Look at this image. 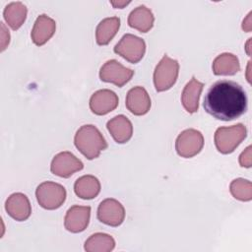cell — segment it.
<instances>
[{"mask_svg": "<svg viewBox=\"0 0 252 252\" xmlns=\"http://www.w3.org/2000/svg\"><path fill=\"white\" fill-rule=\"evenodd\" d=\"M203 106L213 117L230 121L247 110V95L241 85L229 80H220L207 91Z\"/></svg>", "mask_w": 252, "mask_h": 252, "instance_id": "1", "label": "cell"}, {"mask_svg": "<svg viewBox=\"0 0 252 252\" xmlns=\"http://www.w3.org/2000/svg\"><path fill=\"white\" fill-rule=\"evenodd\" d=\"M76 148L88 158H98L100 153L107 148V142L100 131L92 124L81 126L74 137Z\"/></svg>", "mask_w": 252, "mask_h": 252, "instance_id": "2", "label": "cell"}, {"mask_svg": "<svg viewBox=\"0 0 252 252\" xmlns=\"http://www.w3.org/2000/svg\"><path fill=\"white\" fill-rule=\"evenodd\" d=\"M247 129L242 123L232 126L220 127L215 132V145L221 154L232 153L246 138Z\"/></svg>", "mask_w": 252, "mask_h": 252, "instance_id": "3", "label": "cell"}, {"mask_svg": "<svg viewBox=\"0 0 252 252\" xmlns=\"http://www.w3.org/2000/svg\"><path fill=\"white\" fill-rule=\"evenodd\" d=\"M178 73V61L164 55L156 66L154 72V84L157 92H164L169 90L175 84Z\"/></svg>", "mask_w": 252, "mask_h": 252, "instance_id": "4", "label": "cell"}, {"mask_svg": "<svg viewBox=\"0 0 252 252\" xmlns=\"http://www.w3.org/2000/svg\"><path fill=\"white\" fill-rule=\"evenodd\" d=\"M66 189L59 183L44 181L40 183L35 196L38 204L46 210H55L63 205L66 200Z\"/></svg>", "mask_w": 252, "mask_h": 252, "instance_id": "5", "label": "cell"}, {"mask_svg": "<svg viewBox=\"0 0 252 252\" xmlns=\"http://www.w3.org/2000/svg\"><path fill=\"white\" fill-rule=\"evenodd\" d=\"M114 52L128 62L135 64L144 57L146 43L143 38L132 33H126L114 46Z\"/></svg>", "mask_w": 252, "mask_h": 252, "instance_id": "6", "label": "cell"}, {"mask_svg": "<svg viewBox=\"0 0 252 252\" xmlns=\"http://www.w3.org/2000/svg\"><path fill=\"white\" fill-rule=\"evenodd\" d=\"M204 146L203 134L196 129H186L182 131L175 141L177 154L185 158L198 155Z\"/></svg>", "mask_w": 252, "mask_h": 252, "instance_id": "7", "label": "cell"}, {"mask_svg": "<svg viewBox=\"0 0 252 252\" xmlns=\"http://www.w3.org/2000/svg\"><path fill=\"white\" fill-rule=\"evenodd\" d=\"M134 71L123 66L115 59L106 61L99 70V78L102 82L111 83L121 88L133 77Z\"/></svg>", "mask_w": 252, "mask_h": 252, "instance_id": "8", "label": "cell"}, {"mask_svg": "<svg viewBox=\"0 0 252 252\" xmlns=\"http://www.w3.org/2000/svg\"><path fill=\"white\" fill-rule=\"evenodd\" d=\"M96 216L100 222L110 226H118L125 219V210L119 201L107 198L98 205Z\"/></svg>", "mask_w": 252, "mask_h": 252, "instance_id": "9", "label": "cell"}, {"mask_svg": "<svg viewBox=\"0 0 252 252\" xmlns=\"http://www.w3.org/2000/svg\"><path fill=\"white\" fill-rule=\"evenodd\" d=\"M84 167L83 162L72 153L70 152H61L57 154L50 165V170L53 174L63 177V178H68L70 177L73 173L82 170Z\"/></svg>", "mask_w": 252, "mask_h": 252, "instance_id": "10", "label": "cell"}, {"mask_svg": "<svg viewBox=\"0 0 252 252\" xmlns=\"http://www.w3.org/2000/svg\"><path fill=\"white\" fill-rule=\"evenodd\" d=\"M117 94L110 90L102 89L94 92L90 98V108L96 115H105L118 105Z\"/></svg>", "mask_w": 252, "mask_h": 252, "instance_id": "11", "label": "cell"}, {"mask_svg": "<svg viewBox=\"0 0 252 252\" xmlns=\"http://www.w3.org/2000/svg\"><path fill=\"white\" fill-rule=\"evenodd\" d=\"M91 218V207L90 206H72L66 213L64 219L65 228L73 233L84 231Z\"/></svg>", "mask_w": 252, "mask_h": 252, "instance_id": "12", "label": "cell"}, {"mask_svg": "<svg viewBox=\"0 0 252 252\" xmlns=\"http://www.w3.org/2000/svg\"><path fill=\"white\" fill-rule=\"evenodd\" d=\"M5 210L8 215L18 221L28 220L32 214V206L29 198L21 193L11 194L5 203Z\"/></svg>", "mask_w": 252, "mask_h": 252, "instance_id": "13", "label": "cell"}, {"mask_svg": "<svg viewBox=\"0 0 252 252\" xmlns=\"http://www.w3.org/2000/svg\"><path fill=\"white\" fill-rule=\"evenodd\" d=\"M126 107L134 115L141 116L151 108V98L148 92L141 86L130 89L126 95Z\"/></svg>", "mask_w": 252, "mask_h": 252, "instance_id": "14", "label": "cell"}, {"mask_svg": "<svg viewBox=\"0 0 252 252\" xmlns=\"http://www.w3.org/2000/svg\"><path fill=\"white\" fill-rule=\"evenodd\" d=\"M56 30V23L55 21L45 14L39 15L33 25L32 30V42L37 45L41 46L46 43L54 34Z\"/></svg>", "mask_w": 252, "mask_h": 252, "instance_id": "15", "label": "cell"}, {"mask_svg": "<svg viewBox=\"0 0 252 252\" xmlns=\"http://www.w3.org/2000/svg\"><path fill=\"white\" fill-rule=\"evenodd\" d=\"M106 127L114 141L118 144L128 142L133 134V125L131 121L123 114L116 115L108 120Z\"/></svg>", "mask_w": 252, "mask_h": 252, "instance_id": "16", "label": "cell"}, {"mask_svg": "<svg viewBox=\"0 0 252 252\" xmlns=\"http://www.w3.org/2000/svg\"><path fill=\"white\" fill-rule=\"evenodd\" d=\"M204 84L193 77L184 87L181 94V102L185 110L189 113H195L199 108V99L203 91Z\"/></svg>", "mask_w": 252, "mask_h": 252, "instance_id": "17", "label": "cell"}, {"mask_svg": "<svg viewBox=\"0 0 252 252\" xmlns=\"http://www.w3.org/2000/svg\"><path fill=\"white\" fill-rule=\"evenodd\" d=\"M153 12L145 5H140L131 11L128 17V25L140 32H148L154 26Z\"/></svg>", "mask_w": 252, "mask_h": 252, "instance_id": "18", "label": "cell"}, {"mask_svg": "<svg viewBox=\"0 0 252 252\" xmlns=\"http://www.w3.org/2000/svg\"><path fill=\"white\" fill-rule=\"evenodd\" d=\"M212 68L215 75L232 76L240 71V64L236 55L224 52L215 58Z\"/></svg>", "mask_w": 252, "mask_h": 252, "instance_id": "19", "label": "cell"}, {"mask_svg": "<svg viewBox=\"0 0 252 252\" xmlns=\"http://www.w3.org/2000/svg\"><path fill=\"white\" fill-rule=\"evenodd\" d=\"M74 191L81 199L91 200L99 194L100 182L94 175H83L76 180Z\"/></svg>", "mask_w": 252, "mask_h": 252, "instance_id": "20", "label": "cell"}, {"mask_svg": "<svg viewBox=\"0 0 252 252\" xmlns=\"http://www.w3.org/2000/svg\"><path fill=\"white\" fill-rule=\"evenodd\" d=\"M120 28L118 17H108L99 22L95 30V39L98 45H106L115 36Z\"/></svg>", "mask_w": 252, "mask_h": 252, "instance_id": "21", "label": "cell"}, {"mask_svg": "<svg viewBox=\"0 0 252 252\" xmlns=\"http://www.w3.org/2000/svg\"><path fill=\"white\" fill-rule=\"evenodd\" d=\"M27 14H28V9L26 5L19 1L9 3L5 7L3 12V16L6 23L14 31L21 28V26L26 21Z\"/></svg>", "mask_w": 252, "mask_h": 252, "instance_id": "22", "label": "cell"}, {"mask_svg": "<svg viewBox=\"0 0 252 252\" xmlns=\"http://www.w3.org/2000/svg\"><path fill=\"white\" fill-rule=\"evenodd\" d=\"M115 247V241L109 234L96 232L91 235L85 242L84 249L87 252H109Z\"/></svg>", "mask_w": 252, "mask_h": 252, "instance_id": "23", "label": "cell"}, {"mask_svg": "<svg viewBox=\"0 0 252 252\" xmlns=\"http://www.w3.org/2000/svg\"><path fill=\"white\" fill-rule=\"evenodd\" d=\"M231 195L239 201H250L252 199V184L244 178H236L229 185Z\"/></svg>", "mask_w": 252, "mask_h": 252, "instance_id": "24", "label": "cell"}, {"mask_svg": "<svg viewBox=\"0 0 252 252\" xmlns=\"http://www.w3.org/2000/svg\"><path fill=\"white\" fill-rule=\"evenodd\" d=\"M239 164L243 167L251 166V146H248L239 156Z\"/></svg>", "mask_w": 252, "mask_h": 252, "instance_id": "25", "label": "cell"}, {"mask_svg": "<svg viewBox=\"0 0 252 252\" xmlns=\"http://www.w3.org/2000/svg\"><path fill=\"white\" fill-rule=\"evenodd\" d=\"M1 30H2V32H1V35H2V40H1V51H3L6 46L9 44V41H10V33H9V31L6 30L4 24L1 22Z\"/></svg>", "mask_w": 252, "mask_h": 252, "instance_id": "26", "label": "cell"}, {"mask_svg": "<svg viewBox=\"0 0 252 252\" xmlns=\"http://www.w3.org/2000/svg\"><path fill=\"white\" fill-rule=\"evenodd\" d=\"M251 12L248 13V15L246 16V18L243 20L242 22V29L243 31L249 32H251V28H252V25H251Z\"/></svg>", "mask_w": 252, "mask_h": 252, "instance_id": "27", "label": "cell"}, {"mask_svg": "<svg viewBox=\"0 0 252 252\" xmlns=\"http://www.w3.org/2000/svg\"><path fill=\"white\" fill-rule=\"evenodd\" d=\"M130 3V1H110V4L114 7V8H119L122 9L124 8L126 5H128Z\"/></svg>", "mask_w": 252, "mask_h": 252, "instance_id": "28", "label": "cell"}, {"mask_svg": "<svg viewBox=\"0 0 252 252\" xmlns=\"http://www.w3.org/2000/svg\"><path fill=\"white\" fill-rule=\"evenodd\" d=\"M250 43H251V38H249L248 39V41H247V43H246V52H247V54L250 56V51H249V49H250Z\"/></svg>", "mask_w": 252, "mask_h": 252, "instance_id": "29", "label": "cell"}]
</instances>
